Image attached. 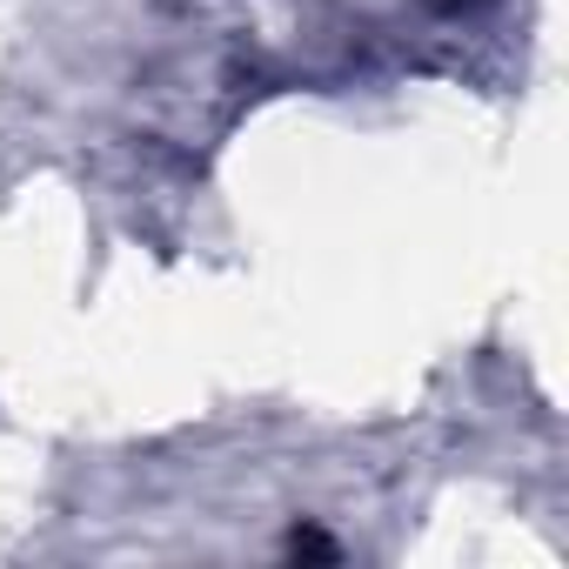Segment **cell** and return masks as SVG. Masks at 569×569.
<instances>
[]
</instances>
